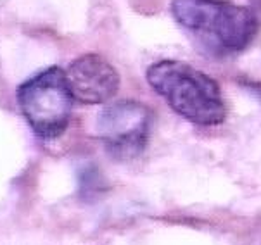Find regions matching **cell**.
Returning <instances> with one entry per match:
<instances>
[{"instance_id":"4","label":"cell","mask_w":261,"mask_h":245,"mask_svg":"<svg viewBox=\"0 0 261 245\" xmlns=\"http://www.w3.org/2000/svg\"><path fill=\"white\" fill-rule=\"evenodd\" d=\"M150 123L152 114L149 107L135 100H121L99 114L97 130L113 157L134 159L147 145Z\"/></svg>"},{"instance_id":"2","label":"cell","mask_w":261,"mask_h":245,"mask_svg":"<svg viewBox=\"0 0 261 245\" xmlns=\"http://www.w3.org/2000/svg\"><path fill=\"white\" fill-rule=\"evenodd\" d=\"M171 12L184 28L220 56L242 52L258 31L254 12L228 0H173Z\"/></svg>"},{"instance_id":"3","label":"cell","mask_w":261,"mask_h":245,"mask_svg":"<svg viewBox=\"0 0 261 245\" xmlns=\"http://www.w3.org/2000/svg\"><path fill=\"white\" fill-rule=\"evenodd\" d=\"M17 104L32 130L43 140L61 137L71 119L73 93L66 73L48 68L17 87Z\"/></svg>"},{"instance_id":"1","label":"cell","mask_w":261,"mask_h":245,"mask_svg":"<svg viewBox=\"0 0 261 245\" xmlns=\"http://www.w3.org/2000/svg\"><path fill=\"white\" fill-rule=\"evenodd\" d=\"M147 81L176 114L190 123L216 126L227 116L218 83L185 62H156L147 69Z\"/></svg>"},{"instance_id":"5","label":"cell","mask_w":261,"mask_h":245,"mask_svg":"<svg viewBox=\"0 0 261 245\" xmlns=\"http://www.w3.org/2000/svg\"><path fill=\"white\" fill-rule=\"evenodd\" d=\"M73 97L83 104H102L113 99L119 88L116 69L100 56L78 57L64 71Z\"/></svg>"}]
</instances>
